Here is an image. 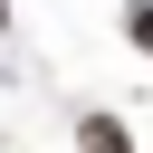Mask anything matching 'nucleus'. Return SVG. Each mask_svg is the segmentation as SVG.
Masks as SVG:
<instances>
[{"label":"nucleus","instance_id":"1","mask_svg":"<svg viewBox=\"0 0 153 153\" xmlns=\"http://www.w3.org/2000/svg\"><path fill=\"white\" fill-rule=\"evenodd\" d=\"M76 153H134V124L105 115V105H86V115H76Z\"/></svg>","mask_w":153,"mask_h":153},{"label":"nucleus","instance_id":"2","mask_svg":"<svg viewBox=\"0 0 153 153\" xmlns=\"http://www.w3.org/2000/svg\"><path fill=\"white\" fill-rule=\"evenodd\" d=\"M124 38H134V48L153 57V0H124Z\"/></svg>","mask_w":153,"mask_h":153},{"label":"nucleus","instance_id":"3","mask_svg":"<svg viewBox=\"0 0 153 153\" xmlns=\"http://www.w3.org/2000/svg\"><path fill=\"white\" fill-rule=\"evenodd\" d=\"M0 29H10V0H0Z\"/></svg>","mask_w":153,"mask_h":153}]
</instances>
